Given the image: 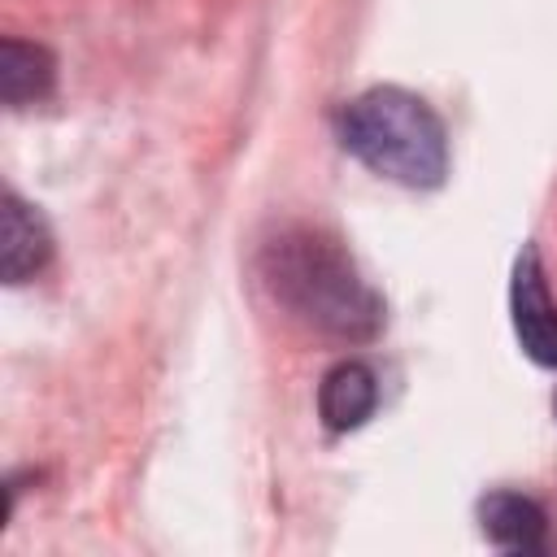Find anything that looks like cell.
Listing matches in <instances>:
<instances>
[{
  "mask_svg": "<svg viewBox=\"0 0 557 557\" xmlns=\"http://www.w3.org/2000/svg\"><path fill=\"white\" fill-rule=\"evenodd\" d=\"M261 278L292 318L335 339H374L383 326L379 292L357 274L352 257L335 239L309 226H292L265 244Z\"/></svg>",
  "mask_w": 557,
  "mask_h": 557,
  "instance_id": "obj_1",
  "label": "cell"
},
{
  "mask_svg": "<svg viewBox=\"0 0 557 557\" xmlns=\"http://www.w3.org/2000/svg\"><path fill=\"white\" fill-rule=\"evenodd\" d=\"M339 144L400 187H440L448 174V131L440 113L405 87H370L339 109Z\"/></svg>",
  "mask_w": 557,
  "mask_h": 557,
  "instance_id": "obj_2",
  "label": "cell"
},
{
  "mask_svg": "<svg viewBox=\"0 0 557 557\" xmlns=\"http://www.w3.org/2000/svg\"><path fill=\"white\" fill-rule=\"evenodd\" d=\"M509 322L513 335L522 344V352L535 366L557 370V305L548 296L544 270H540V252L527 244L513 257V274H509Z\"/></svg>",
  "mask_w": 557,
  "mask_h": 557,
  "instance_id": "obj_3",
  "label": "cell"
},
{
  "mask_svg": "<svg viewBox=\"0 0 557 557\" xmlns=\"http://www.w3.org/2000/svg\"><path fill=\"white\" fill-rule=\"evenodd\" d=\"M52 257V231L39 209H30L22 196L4 191L0 200V274L9 287L35 278Z\"/></svg>",
  "mask_w": 557,
  "mask_h": 557,
  "instance_id": "obj_4",
  "label": "cell"
},
{
  "mask_svg": "<svg viewBox=\"0 0 557 557\" xmlns=\"http://www.w3.org/2000/svg\"><path fill=\"white\" fill-rule=\"evenodd\" d=\"M379 409V379L366 361H335L318 383V418L326 431H357Z\"/></svg>",
  "mask_w": 557,
  "mask_h": 557,
  "instance_id": "obj_5",
  "label": "cell"
},
{
  "mask_svg": "<svg viewBox=\"0 0 557 557\" xmlns=\"http://www.w3.org/2000/svg\"><path fill=\"white\" fill-rule=\"evenodd\" d=\"M483 535L505 553H544L548 544V513L522 492H492L479 500Z\"/></svg>",
  "mask_w": 557,
  "mask_h": 557,
  "instance_id": "obj_6",
  "label": "cell"
},
{
  "mask_svg": "<svg viewBox=\"0 0 557 557\" xmlns=\"http://www.w3.org/2000/svg\"><path fill=\"white\" fill-rule=\"evenodd\" d=\"M57 83V61L44 44H26L17 35L0 39V100L9 109H22L30 100H44Z\"/></svg>",
  "mask_w": 557,
  "mask_h": 557,
  "instance_id": "obj_7",
  "label": "cell"
},
{
  "mask_svg": "<svg viewBox=\"0 0 557 557\" xmlns=\"http://www.w3.org/2000/svg\"><path fill=\"white\" fill-rule=\"evenodd\" d=\"M553 409H557V396H553Z\"/></svg>",
  "mask_w": 557,
  "mask_h": 557,
  "instance_id": "obj_8",
  "label": "cell"
}]
</instances>
